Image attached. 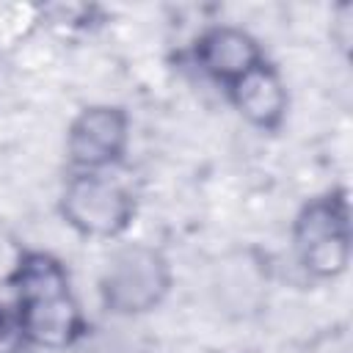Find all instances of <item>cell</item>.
<instances>
[{
    "instance_id": "1",
    "label": "cell",
    "mask_w": 353,
    "mask_h": 353,
    "mask_svg": "<svg viewBox=\"0 0 353 353\" xmlns=\"http://www.w3.org/2000/svg\"><path fill=\"white\" fill-rule=\"evenodd\" d=\"M8 284L17 292V314L28 345L44 350H66L85 331V314L72 292L66 265L50 251H19Z\"/></svg>"
},
{
    "instance_id": "2",
    "label": "cell",
    "mask_w": 353,
    "mask_h": 353,
    "mask_svg": "<svg viewBox=\"0 0 353 353\" xmlns=\"http://www.w3.org/2000/svg\"><path fill=\"white\" fill-rule=\"evenodd\" d=\"M174 287L168 256L149 243L119 245L99 273V301L110 314L138 317L154 312Z\"/></svg>"
},
{
    "instance_id": "3",
    "label": "cell",
    "mask_w": 353,
    "mask_h": 353,
    "mask_svg": "<svg viewBox=\"0 0 353 353\" xmlns=\"http://www.w3.org/2000/svg\"><path fill=\"white\" fill-rule=\"evenodd\" d=\"M292 248L306 276L339 279L350 265V201L345 188L309 199L292 221Z\"/></svg>"
},
{
    "instance_id": "4",
    "label": "cell",
    "mask_w": 353,
    "mask_h": 353,
    "mask_svg": "<svg viewBox=\"0 0 353 353\" xmlns=\"http://www.w3.org/2000/svg\"><path fill=\"white\" fill-rule=\"evenodd\" d=\"M58 212L83 237L116 240L132 226L138 204L124 185L105 174H72L61 190Z\"/></svg>"
},
{
    "instance_id": "5",
    "label": "cell",
    "mask_w": 353,
    "mask_h": 353,
    "mask_svg": "<svg viewBox=\"0 0 353 353\" xmlns=\"http://www.w3.org/2000/svg\"><path fill=\"white\" fill-rule=\"evenodd\" d=\"M127 146L130 116L121 105H88L66 130V160L72 174H105L124 160Z\"/></svg>"
},
{
    "instance_id": "6",
    "label": "cell",
    "mask_w": 353,
    "mask_h": 353,
    "mask_svg": "<svg viewBox=\"0 0 353 353\" xmlns=\"http://www.w3.org/2000/svg\"><path fill=\"white\" fill-rule=\"evenodd\" d=\"M193 61L204 77L229 88L265 61L259 41L237 25H212L193 41Z\"/></svg>"
},
{
    "instance_id": "7",
    "label": "cell",
    "mask_w": 353,
    "mask_h": 353,
    "mask_svg": "<svg viewBox=\"0 0 353 353\" xmlns=\"http://www.w3.org/2000/svg\"><path fill=\"white\" fill-rule=\"evenodd\" d=\"M226 94L234 110L262 132H276L287 119L290 94L279 69L268 61H262L256 69H251L245 77L229 85Z\"/></svg>"
},
{
    "instance_id": "8",
    "label": "cell",
    "mask_w": 353,
    "mask_h": 353,
    "mask_svg": "<svg viewBox=\"0 0 353 353\" xmlns=\"http://www.w3.org/2000/svg\"><path fill=\"white\" fill-rule=\"evenodd\" d=\"M28 347L17 309L0 306V353H22Z\"/></svg>"
}]
</instances>
